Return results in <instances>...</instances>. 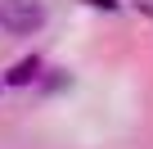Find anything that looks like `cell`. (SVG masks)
<instances>
[{"label": "cell", "instance_id": "cell-1", "mask_svg": "<svg viewBox=\"0 0 153 149\" xmlns=\"http://www.w3.org/2000/svg\"><path fill=\"white\" fill-rule=\"evenodd\" d=\"M0 27L9 36H36L45 27V0H0Z\"/></svg>", "mask_w": 153, "mask_h": 149}, {"label": "cell", "instance_id": "cell-2", "mask_svg": "<svg viewBox=\"0 0 153 149\" xmlns=\"http://www.w3.org/2000/svg\"><path fill=\"white\" fill-rule=\"evenodd\" d=\"M36 72H41V59H23V63H14L9 86H27V82H36Z\"/></svg>", "mask_w": 153, "mask_h": 149}]
</instances>
